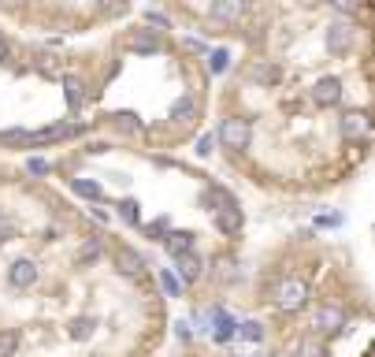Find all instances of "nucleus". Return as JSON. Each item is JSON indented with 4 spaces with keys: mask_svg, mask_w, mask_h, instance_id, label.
<instances>
[{
    "mask_svg": "<svg viewBox=\"0 0 375 357\" xmlns=\"http://www.w3.org/2000/svg\"><path fill=\"white\" fill-rule=\"evenodd\" d=\"M308 298H312V290H308L305 279H298V275H286V279L275 287V305H279L283 313H301Z\"/></svg>",
    "mask_w": 375,
    "mask_h": 357,
    "instance_id": "nucleus-1",
    "label": "nucleus"
},
{
    "mask_svg": "<svg viewBox=\"0 0 375 357\" xmlns=\"http://www.w3.org/2000/svg\"><path fill=\"white\" fill-rule=\"evenodd\" d=\"M216 138L227 145V149L241 153V149H249V142H253V127H249V119H241V116H227L216 127Z\"/></svg>",
    "mask_w": 375,
    "mask_h": 357,
    "instance_id": "nucleus-2",
    "label": "nucleus"
},
{
    "mask_svg": "<svg viewBox=\"0 0 375 357\" xmlns=\"http://www.w3.org/2000/svg\"><path fill=\"white\" fill-rule=\"evenodd\" d=\"M346 324H349L346 309H338V305H320L316 316H312V328H316L312 335H342Z\"/></svg>",
    "mask_w": 375,
    "mask_h": 357,
    "instance_id": "nucleus-3",
    "label": "nucleus"
},
{
    "mask_svg": "<svg viewBox=\"0 0 375 357\" xmlns=\"http://www.w3.org/2000/svg\"><path fill=\"white\" fill-rule=\"evenodd\" d=\"M353 41H357V26L349 19H338V23L327 26V48H331L335 56H346L349 48H353Z\"/></svg>",
    "mask_w": 375,
    "mask_h": 357,
    "instance_id": "nucleus-4",
    "label": "nucleus"
},
{
    "mask_svg": "<svg viewBox=\"0 0 375 357\" xmlns=\"http://www.w3.org/2000/svg\"><path fill=\"white\" fill-rule=\"evenodd\" d=\"M171 272L178 275V283H197L201 275H205V261H201L197 253H178Z\"/></svg>",
    "mask_w": 375,
    "mask_h": 357,
    "instance_id": "nucleus-5",
    "label": "nucleus"
},
{
    "mask_svg": "<svg viewBox=\"0 0 375 357\" xmlns=\"http://www.w3.org/2000/svg\"><path fill=\"white\" fill-rule=\"evenodd\" d=\"M8 283H11V287H19V290L34 287V283H38V265L30 261V257H19V261H11V268H8Z\"/></svg>",
    "mask_w": 375,
    "mask_h": 357,
    "instance_id": "nucleus-6",
    "label": "nucleus"
},
{
    "mask_svg": "<svg viewBox=\"0 0 375 357\" xmlns=\"http://www.w3.org/2000/svg\"><path fill=\"white\" fill-rule=\"evenodd\" d=\"M312 101H316L320 108H331V105H338V101H342V82H338L335 75L320 78V82L312 86Z\"/></svg>",
    "mask_w": 375,
    "mask_h": 357,
    "instance_id": "nucleus-7",
    "label": "nucleus"
},
{
    "mask_svg": "<svg viewBox=\"0 0 375 357\" xmlns=\"http://www.w3.org/2000/svg\"><path fill=\"white\" fill-rule=\"evenodd\" d=\"M342 134H346V138H368L371 134V119H368V112H361V108H357V112H346V116H342Z\"/></svg>",
    "mask_w": 375,
    "mask_h": 357,
    "instance_id": "nucleus-8",
    "label": "nucleus"
},
{
    "mask_svg": "<svg viewBox=\"0 0 375 357\" xmlns=\"http://www.w3.org/2000/svg\"><path fill=\"white\" fill-rule=\"evenodd\" d=\"M212 19L216 23H238L246 15V0H212Z\"/></svg>",
    "mask_w": 375,
    "mask_h": 357,
    "instance_id": "nucleus-9",
    "label": "nucleus"
},
{
    "mask_svg": "<svg viewBox=\"0 0 375 357\" xmlns=\"http://www.w3.org/2000/svg\"><path fill=\"white\" fill-rule=\"evenodd\" d=\"M212 216H216V227H219V231H227V235H238V231H241V213H238L234 201H227V205L216 208Z\"/></svg>",
    "mask_w": 375,
    "mask_h": 357,
    "instance_id": "nucleus-10",
    "label": "nucleus"
},
{
    "mask_svg": "<svg viewBox=\"0 0 375 357\" xmlns=\"http://www.w3.org/2000/svg\"><path fill=\"white\" fill-rule=\"evenodd\" d=\"M112 261H116V268H119L123 275H141V268H145V261H141V253H134V250H126V246H119L116 253H112Z\"/></svg>",
    "mask_w": 375,
    "mask_h": 357,
    "instance_id": "nucleus-11",
    "label": "nucleus"
},
{
    "mask_svg": "<svg viewBox=\"0 0 375 357\" xmlns=\"http://www.w3.org/2000/svg\"><path fill=\"white\" fill-rule=\"evenodd\" d=\"M126 48L130 53H160V38L153 34V30H134V34L126 38Z\"/></svg>",
    "mask_w": 375,
    "mask_h": 357,
    "instance_id": "nucleus-12",
    "label": "nucleus"
},
{
    "mask_svg": "<svg viewBox=\"0 0 375 357\" xmlns=\"http://www.w3.org/2000/svg\"><path fill=\"white\" fill-rule=\"evenodd\" d=\"M212 320H216V343H227V339H234L238 335V320L231 313H223V309H212Z\"/></svg>",
    "mask_w": 375,
    "mask_h": 357,
    "instance_id": "nucleus-13",
    "label": "nucleus"
},
{
    "mask_svg": "<svg viewBox=\"0 0 375 357\" xmlns=\"http://www.w3.org/2000/svg\"><path fill=\"white\" fill-rule=\"evenodd\" d=\"M63 97H67L71 108H78V105L86 101V82L78 75H67V78H63Z\"/></svg>",
    "mask_w": 375,
    "mask_h": 357,
    "instance_id": "nucleus-14",
    "label": "nucleus"
},
{
    "mask_svg": "<svg viewBox=\"0 0 375 357\" xmlns=\"http://www.w3.org/2000/svg\"><path fill=\"white\" fill-rule=\"evenodd\" d=\"M171 119L175 123H193L197 119V105H193L190 97H178V101L171 105Z\"/></svg>",
    "mask_w": 375,
    "mask_h": 357,
    "instance_id": "nucleus-15",
    "label": "nucleus"
},
{
    "mask_svg": "<svg viewBox=\"0 0 375 357\" xmlns=\"http://www.w3.org/2000/svg\"><path fill=\"white\" fill-rule=\"evenodd\" d=\"M168 250L178 257V253H193V235L190 231H168Z\"/></svg>",
    "mask_w": 375,
    "mask_h": 357,
    "instance_id": "nucleus-16",
    "label": "nucleus"
},
{
    "mask_svg": "<svg viewBox=\"0 0 375 357\" xmlns=\"http://www.w3.org/2000/svg\"><path fill=\"white\" fill-rule=\"evenodd\" d=\"M71 190L78 193V198H86V201H101V198H104L101 183H93V178H75V183H71Z\"/></svg>",
    "mask_w": 375,
    "mask_h": 357,
    "instance_id": "nucleus-17",
    "label": "nucleus"
},
{
    "mask_svg": "<svg viewBox=\"0 0 375 357\" xmlns=\"http://www.w3.org/2000/svg\"><path fill=\"white\" fill-rule=\"evenodd\" d=\"M298 357H327V350H323V343L316 335H305L298 343Z\"/></svg>",
    "mask_w": 375,
    "mask_h": 357,
    "instance_id": "nucleus-18",
    "label": "nucleus"
},
{
    "mask_svg": "<svg viewBox=\"0 0 375 357\" xmlns=\"http://www.w3.org/2000/svg\"><path fill=\"white\" fill-rule=\"evenodd\" d=\"M119 216L130 223V227H138L141 223V205L134 201V198H126V201H119Z\"/></svg>",
    "mask_w": 375,
    "mask_h": 357,
    "instance_id": "nucleus-19",
    "label": "nucleus"
},
{
    "mask_svg": "<svg viewBox=\"0 0 375 357\" xmlns=\"http://www.w3.org/2000/svg\"><path fill=\"white\" fill-rule=\"evenodd\" d=\"M160 287H164V294H168V298H178V294H183V283H178V275H175L171 268L160 272Z\"/></svg>",
    "mask_w": 375,
    "mask_h": 357,
    "instance_id": "nucleus-20",
    "label": "nucleus"
},
{
    "mask_svg": "<svg viewBox=\"0 0 375 357\" xmlns=\"http://www.w3.org/2000/svg\"><path fill=\"white\" fill-rule=\"evenodd\" d=\"M238 335L246 339V343H260V339H264V328H260L256 320H241L238 324Z\"/></svg>",
    "mask_w": 375,
    "mask_h": 357,
    "instance_id": "nucleus-21",
    "label": "nucleus"
},
{
    "mask_svg": "<svg viewBox=\"0 0 375 357\" xmlns=\"http://www.w3.org/2000/svg\"><path fill=\"white\" fill-rule=\"evenodd\" d=\"M249 78H253V82H264V86H271L275 78H279V71H275L271 63H260V68H249Z\"/></svg>",
    "mask_w": 375,
    "mask_h": 357,
    "instance_id": "nucleus-22",
    "label": "nucleus"
},
{
    "mask_svg": "<svg viewBox=\"0 0 375 357\" xmlns=\"http://www.w3.org/2000/svg\"><path fill=\"white\" fill-rule=\"evenodd\" d=\"M227 63H231L227 48H216V53L208 56V71H212V75H223V71H227Z\"/></svg>",
    "mask_w": 375,
    "mask_h": 357,
    "instance_id": "nucleus-23",
    "label": "nucleus"
},
{
    "mask_svg": "<svg viewBox=\"0 0 375 357\" xmlns=\"http://www.w3.org/2000/svg\"><path fill=\"white\" fill-rule=\"evenodd\" d=\"M15 346H19V335H15V331H0V357H11Z\"/></svg>",
    "mask_w": 375,
    "mask_h": 357,
    "instance_id": "nucleus-24",
    "label": "nucleus"
},
{
    "mask_svg": "<svg viewBox=\"0 0 375 357\" xmlns=\"http://www.w3.org/2000/svg\"><path fill=\"white\" fill-rule=\"evenodd\" d=\"M331 4H335V11H342V15L349 19V15H357V11H361V4H364V0H331Z\"/></svg>",
    "mask_w": 375,
    "mask_h": 357,
    "instance_id": "nucleus-25",
    "label": "nucleus"
},
{
    "mask_svg": "<svg viewBox=\"0 0 375 357\" xmlns=\"http://www.w3.org/2000/svg\"><path fill=\"white\" fill-rule=\"evenodd\" d=\"M89 331H93V320H75V328H71L75 339H89Z\"/></svg>",
    "mask_w": 375,
    "mask_h": 357,
    "instance_id": "nucleus-26",
    "label": "nucleus"
},
{
    "mask_svg": "<svg viewBox=\"0 0 375 357\" xmlns=\"http://www.w3.org/2000/svg\"><path fill=\"white\" fill-rule=\"evenodd\" d=\"M26 171H34V175H48V160H41V156L26 160Z\"/></svg>",
    "mask_w": 375,
    "mask_h": 357,
    "instance_id": "nucleus-27",
    "label": "nucleus"
},
{
    "mask_svg": "<svg viewBox=\"0 0 375 357\" xmlns=\"http://www.w3.org/2000/svg\"><path fill=\"white\" fill-rule=\"evenodd\" d=\"M11 235H15V223L11 220H0V242H8Z\"/></svg>",
    "mask_w": 375,
    "mask_h": 357,
    "instance_id": "nucleus-28",
    "label": "nucleus"
},
{
    "mask_svg": "<svg viewBox=\"0 0 375 357\" xmlns=\"http://www.w3.org/2000/svg\"><path fill=\"white\" fill-rule=\"evenodd\" d=\"M0 63H11V45L4 41V34H0Z\"/></svg>",
    "mask_w": 375,
    "mask_h": 357,
    "instance_id": "nucleus-29",
    "label": "nucleus"
},
{
    "mask_svg": "<svg viewBox=\"0 0 375 357\" xmlns=\"http://www.w3.org/2000/svg\"><path fill=\"white\" fill-rule=\"evenodd\" d=\"M212 142H216V138H212V134H205V138L197 142V153H201V156H208V153H212Z\"/></svg>",
    "mask_w": 375,
    "mask_h": 357,
    "instance_id": "nucleus-30",
    "label": "nucleus"
},
{
    "mask_svg": "<svg viewBox=\"0 0 375 357\" xmlns=\"http://www.w3.org/2000/svg\"><path fill=\"white\" fill-rule=\"evenodd\" d=\"M164 227H168V220H156V223L149 227V235H153V238H160V235H164Z\"/></svg>",
    "mask_w": 375,
    "mask_h": 357,
    "instance_id": "nucleus-31",
    "label": "nucleus"
},
{
    "mask_svg": "<svg viewBox=\"0 0 375 357\" xmlns=\"http://www.w3.org/2000/svg\"><path fill=\"white\" fill-rule=\"evenodd\" d=\"M97 250H101V246H97V242H89V246L78 253V257H82V261H89V257H97Z\"/></svg>",
    "mask_w": 375,
    "mask_h": 357,
    "instance_id": "nucleus-32",
    "label": "nucleus"
},
{
    "mask_svg": "<svg viewBox=\"0 0 375 357\" xmlns=\"http://www.w3.org/2000/svg\"><path fill=\"white\" fill-rule=\"evenodd\" d=\"M97 4H101V8H123L126 0H97Z\"/></svg>",
    "mask_w": 375,
    "mask_h": 357,
    "instance_id": "nucleus-33",
    "label": "nucleus"
},
{
    "mask_svg": "<svg viewBox=\"0 0 375 357\" xmlns=\"http://www.w3.org/2000/svg\"><path fill=\"white\" fill-rule=\"evenodd\" d=\"M4 4H23V0H4Z\"/></svg>",
    "mask_w": 375,
    "mask_h": 357,
    "instance_id": "nucleus-34",
    "label": "nucleus"
}]
</instances>
